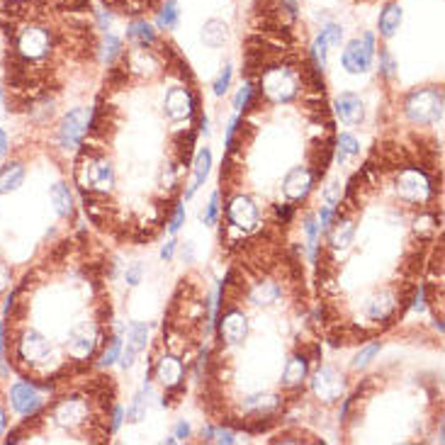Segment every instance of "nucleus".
<instances>
[{"label": "nucleus", "mask_w": 445, "mask_h": 445, "mask_svg": "<svg viewBox=\"0 0 445 445\" xmlns=\"http://www.w3.org/2000/svg\"><path fill=\"white\" fill-rule=\"evenodd\" d=\"M10 404L17 414L30 416L41 406V397L37 392V387L30 385V382H15L10 390Z\"/></svg>", "instance_id": "nucleus-14"}, {"label": "nucleus", "mask_w": 445, "mask_h": 445, "mask_svg": "<svg viewBox=\"0 0 445 445\" xmlns=\"http://www.w3.org/2000/svg\"><path fill=\"white\" fill-rule=\"evenodd\" d=\"M336 112H339L341 122H345V124H360L365 117L363 100L355 93H341L339 100H336Z\"/></svg>", "instance_id": "nucleus-17"}, {"label": "nucleus", "mask_w": 445, "mask_h": 445, "mask_svg": "<svg viewBox=\"0 0 445 445\" xmlns=\"http://www.w3.org/2000/svg\"><path fill=\"white\" fill-rule=\"evenodd\" d=\"M395 187H397V195L409 205L426 202V200L430 198V193H433L430 180L419 171V168H404V171L397 176Z\"/></svg>", "instance_id": "nucleus-6"}, {"label": "nucleus", "mask_w": 445, "mask_h": 445, "mask_svg": "<svg viewBox=\"0 0 445 445\" xmlns=\"http://www.w3.org/2000/svg\"><path fill=\"white\" fill-rule=\"evenodd\" d=\"M178 20H180V10H178V3L176 0H166L158 12V27L161 30H176Z\"/></svg>", "instance_id": "nucleus-28"}, {"label": "nucleus", "mask_w": 445, "mask_h": 445, "mask_svg": "<svg viewBox=\"0 0 445 445\" xmlns=\"http://www.w3.org/2000/svg\"><path fill=\"white\" fill-rule=\"evenodd\" d=\"M251 93H253V86H251V83H243L241 91H238V95L234 97V110L241 112L243 107H246V102L251 100Z\"/></svg>", "instance_id": "nucleus-38"}, {"label": "nucleus", "mask_w": 445, "mask_h": 445, "mask_svg": "<svg viewBox=\"0 0 445 445\" xmlns=\"http://www.w3.org/2000/svg\"><path fill=\"white\" fill-rule=\"evenodd\" d=\"M321 37H324L326 46H341V41H343V27L331 22V25H326L321 30Z\"/></svg>", "instance_id": "nucleus-32"}, {"label": "nucleus", "mask_w": 445, "mask_h": 445, "mask_svg": "<svg viewBox=\"0 0 445 445\" xmlns=\"http://www.w3.org/2000/svg\"><path fill=\"white\" fill-rule=\"evenodd\" d=\"M187 435H190V426L185 424V421H180V424L176 426V438H180V440H185Z\"/></svg>", "instance_id": "nucleus-47"}, {"label": "nucleus", "mask_w": 445, "mask_h": 445, "mask_svg": "<svg viewBox=\"0 0 445 445\" xmlns=\"http://www.w3.org/2000/svg\"><path fill=\"white\" fill-rule=\"evenodd\" d=\"M246 331H248V319L243 312L229 309L227 314H222V319H219V336H222V341L227 345L241 343Z\"/></svg>", "instance_id": "nucleus-13"}, {"label": "nucleus", "mask_w": 445, "mask_h": 445, "mask_svg": "<svg viewBox=\"0 0 445 445\" xmlns=\"http://www.w3.org/2000/svg\"><path fill=\"white\" fill-rule=\"evenodd\" d=\"M126 37L134 41V44H139V46H151L153 41H156V32H153V27L149 25L146 20H134L132 25L126 27Z\"/></svg>", "instance_id": "nucleus-27"}, {"label": "nucleus", "mask_w": 445, "mask_h": 445, "mask_svg": "<svg viewBox=\"0 0 445 445\" xmlns=\"http://www.w3.org/2000/svg\"><path fill=\"white\" fill-rule=\"evenodd\" d=\"M377 353H379V341H377V343H372V345H368V348H365L363 353H360L358 358H355L353 368H358V370H360V368H365V365H368L370 360H372Z\"/></svg>", "instance_id": "nucleus-37"}, {"label": "nucleus", "mask_w": 445, "mask_h": 445, "mask_svg": "<svg viewBox=\"0 0 445 445\" xmlns=\"http://www.w3.org/2000/svg\"><path fill=\"white\" fill-rule=\"evenodd\" d=\"M404 110L414 124H435L443 120V93L435 88L411 93Z\"/></svg>", "instance_id": "nucleus-3"}, {"label": "nucleus", "mask_w": 445, "mask_h": 445, "mask_svg": "<svg viewBox=\"0 0 445 445\" xmlns=\"http://www.w3.org/2000/svg\"><path fill=\"white\" fill-rule=\"evenodd\" d=\"M146 395H149V387L142 392V395H137L134 404L126 409V421H129V424H139V421L146 416V401H144V397H146Z\"/></svg>", "instance_id": "nucleus-30"}, {"label": "nucleus", "mask_w": 445, "mask_h": 445, "mask_svg": "<svg viewBox=\"0 0 445 445\" xmlns=\"http://www.w3.org/2000/svg\"><path fill=\"white\" fill-rule=\"evenodd\" d=\"M229 83H231V66H224L222 76H219L217 83H214V95H224V93L229 91Z\"/></svg>", "instance_id": "nucleus-39"}, {"label": "nucleus", "mask_w": 445, "mask_h": 445, "mask_svg": "<svg viewBox=\"0 0 445 445\" xmlns=\"http://www.w3.org/2000/svg\"><path fill=\"white\" fill-rule=\"evenodd\" d=\"M17 353H20V360L27 365H41L49 360L51 355V343L46 336H41L39 331L30 329L22 334V339L17 341Z\"/></svg>", "instance_id": "nucleus-9"}, {"label": "nucleus", "mask_w": 445, "mask_h": 445, "mask_svg": "<svg viewBox=\"0 0 445 445\" xmlns=\"http://www.w3.org/2000/svg\"><path fill=\"white\" fill-rule=\"evenodd\" d=\"M173 251H176V241H168L166 246L161 248V258L166 261V263H171L173 261Z\"/></svg>", "instance_id": "nucleus-45"}, {"label": "nucleus", "mask_w": 445, "mask_h": 445, "mask_svg": "<svg viewBox=\"0 0 445 445\" xmlns=\"http://www.w3.org/2000/svg\"><path fill=\"white\" fill-rule=\"evenodd\" d=\"M283 297V290H280L278 283H273V280H261V283L253 285L251 290V302L258 304V307H270V304H275L278 299Z\"/></svg>", "instance_id": "nucleus-21"}, {"label": "nucleus", "mask_w": 445, "mask_h": 445, "mask_svg": "<svg viewBox=\"0 0 445 445\" xmlns=\"http://www.w3.org/2000/svg\"><path fill=\"white\" fill-rule=\"evenodd\" d=\"M353 238H355V224L350 222V219H341L339 217L336 227L331 229V234H329L331 248H334V251H345V248L353 243Z\"/></svg>", "instance_id": "nucleus-22"}, {"label": "nucleus", "mask_w": 445, "mask_h": 445, "mask_svg": "<svg viewBox=\"0 0 445 445\" xmlns=\"http://www.w3.org/2000/svg\"><path fill=\"white\" fill-rule=\"evenodd\" d=\"M209 166H212V153H209V149H202V151L198 153V158H195V178H193V182H190V187H187L185 200L193 198L195 190L205 182V178L209 176Z\"/></svg>", "instance_id": "nucleus-25"}, {"label": "nucleus", "mask_w": 445, "mask_h": 445, "mask_svg": "<svg viewBox=\"0 0 445 445\" xmlns=\"http://www.w3.org/2000/svg\"><path fill=\"white\" fill-rule=\"evenodd\" d=\"M217 217H219V193H214L207 205V214H202V219L207 227H212V224H217Z\"/></svg>", "instance_id": "nucleus-36"}, {"label": "nucleus", "mask_w": 445, "mask_h": 445, "mask_svg": "<svg viewBox=\"0 0 445 445\" xmlns=\"http://www.w3.org/2000/svg\"><path fill=\"white\" fill-rule=\"evenodd\" d=\"M309 363L312 360L307 355H294L292 360H287L283 368V385L285 387H299L309 375Z\"/></svg>", "instance_id": "nucleus-19"}, {"label": "nucleus", "mask_w": 445, "mask_h": 445, "mask_svg": "<svg viewBox=\"0 0 445 445\" xmlns=\"http://www.w3.org/2000/svg\"><path fill=\"white\" fill-rule=\"evenodd\" d=\"M399 25H401V8L397 3H390L385 10L379 12V22H377L379 35L385 37V39H390V37L397 35Z\"/></svg>", "instance_id": "nucleus-23"}, {"label": "nucleus", "mask_w": 445, "mask_h": 445, "mask_svg": "<svg viewBox=\"0 0 445 445\" xmlns=\"http://www.w3.org/2000/svg\"><path fill=\"white\" fill-rule=\"evenodd\" d=\"M49 200L54 205L56 214L59 217H68L73 212V200H71V193H68V187L64 182H56L54 187L49 190Z\"/></svg>", "instance_id": "nucleus-26"}, {"label": "nucleus", "mask_w": 445, "mask_h": 445, "mask_svg": "<svg viewBox=\"0 0 445 445\" xmlns=\"http://www.w3.org/2000/svg\"><path fill=\"white\" fill-rule=\"evenodd\" d=\"M182 375H185V368H182V363L178 358H173V355H166V358L158 360L156 365V379L161 382L163 387H178L182 382Z\"/></svg>", "instance_id": "nucleus-18"}, {"label": "nucleus", "mask_w": 445, "mask_h": 445, "mask_svg": "<svg viewBox=\"0 0 445 445\" xmlns=\"http://www.w3.org/2000/svg\"><path fill=\"white\" fill-rule=\"evenodd\" d=\"M182 222H185V207H182V205H178V209H176V217H173V222H171V227H168V231H171V234H176L178 229L182 227Z\"/></svg>", "instance_id": "nucleus-41"}, {"label": "nucleus", "mask_w": 445, "mask_h": 445, "mask_svg": "<svg viewBox=\"0 0 445 445\" xmlns=\"http://www.w3.org/2000/svg\"><path fill=\"white\" fill-rule=\"evenodd\" d=\"M102 343V334L93 321H78L66 339V350L73 360H88Z\"/></svg>", "instance_id": "nucleus-4"}, {"label": "nucleus", "mask_w": 445, "mask_h": 445, "mask_svg": "<svg viewBox=\"0 0 445 445\" xmlns=\"http://www.w3.org/2000/svg\"><path fill=\"white\" fill-rule=\"evenodd\" d=\"M326 41H324V37H316V39H314V44H312V56H314V68H316V71H324L326 68Z\"/></svg>", "instance_id": "nucleus-31"}, {"label": "nucleus", "mask_w": 445, "mask_h": 445, "mask_svg": "<svg viewBox=\"0 0 445 445\" xmlns=\"http://www.w3.org/2000/svg\"><path fill=\"white\" fill-rule=\"evenodd\" d=\"M227 217H229V224H231V227L236 229V231H241V234L253 231V229L258 227V222H261L258 207L253 205V200L243 198V195H238V198H234L231 202H229Z\"/></svg>", "instance_id": "nucleus-8"}, {"label": "nucleus", "mask_w": 445, "mask_h": 445, "mask_svg": "<svg viewBox=\"0 0 445 445\" xmlns=\"http://www.w3.org/2000/svg\"><path fill=\"white\" fill-rule=\"evenodd\" d=\"M88 124H91V110L88 107H76L71 110L64 122H61L59 137L64 149H76L83 142V137L88 134Z\"/></svg>", "instance_id": "nucleus-7"}, {"label": "nucleus", "mask_w": 445, "mask_h": 445, "mask_svg": "<svg viewBox=\"0 0 445 445\" xmlns=\"http://www.w3.org/2000/svg\"><path fill=\"white\" fill-rule=\"evenodd\" d=\"M202 438H205V440H212V438H214V428H212V426L202 428Z\"/></svg>", "instance_id": "nucleus-51"}, {"label": "nucleus", "mask_w": 445, "mask_h": 445, "mask_svg": "<svg viewBox=\"0 0 445 445\" xmlns=\"http://www.w3.org/2000/svg\"><path fill=\"white\" fill-rule=\"evenodd\" d=\"M8 285H10V270H8V265L0 261V292H6Z\"/></svg>", "instance_id": "nucleus-43"}, {"label": "nucleus", "mask_w": 445, "mask_h": 445, "mask_svg": "<svg viewBox=\"0 0 445 445\" xmlns=\"http://www.w3.org/2000/svg\"><path fill=\"white\" fill-rule=\"evenodd\" d=\"M316 182V173L309 171L307 166H294L285 173L283 178V193L290 202H299L309 195V190L314 187Z\"/></svg>", "instance_id": "nucleus-10"}, {"label": "nucleus", "mask_w": 445, "mask_h": 445, "mask_svg": "<svg viewBox=\"0 0 445 445\" xmlns=\"http://www.w3.org/2000/svg\"><path fill=\"white\" fill-rule=\"evenodd\" d=\"M102 46H105V51H102V54H105V61H107V64H112V61H115L117 56L122 54V41L117 39L115 35H107V37H105V44H102Z\"/></svg>", "instance_id": "nucleus-34"}, {"label": "nucleus", "mask_w": 445, "mask_h": 445, "mask_svg": "<svg viewBox=\"0 0 445 445\" xmlns=\"http://www.w3.org/2000/svg\"><path fill=\"white\" fill-rule=\"evenodd\" d=\"M193 256H195L193 243H185V246H182V261H185V263H193Z\"/></svg>", "instance_id": "nucleus-48"}, {"label": "nucleus", "mask_w": 445, "mask_h": 445, "mask_svg": "<svg viewBox=\"0 0 445 445\" xmlns=\"http://www.w3.org/2000/svg\"><path fill=\"white\" fill-rule=\"evenodd\" d=\"M299 88H302V81L299 76L287 66H273L268 68L265 73H261V83H258V93L256 95L268 97L270 102H292L297 97Z\"/></svg>", "instance_id": "nucleus-1"}, {"label": "nucleus", "mask_w": 445, "mask_h": 445, "mask_svg": "<svg viewBox=\"0 0 445 445\" xmlns=\"http://www.w3.org/2000/svg\"><path fill=\"white\" fill-rule=\"evenodd\" d=\"M0 370L8 372V368H6V326L3 324H0Z\"/></svg>", "instance_id": "nucleus-42"}, {"label": "nucleus", "mask_w": 445, "mask_h": 445, "mask_svg": "<svg viewBox=\"0 0 445 445\" xmlns=\"http://www.w3.org/2000/svg\"><path fill=\"white\" fill-rule=\"evenodd\" d=\"M214 435H217L219 443H234V433H231V430L217 428V430H214Z\"/></svg>", "instance_id": "nucleus-46"}, {"label": "nucleus", "mask_w": 445, "mask_h": 445, "mask_svg": "<svg viewBox=\"0 0 445 445\" xmlns=\"http://www.w3.org/2000/svg\"><path fill=\"white\" fill-rule=\"evenodd\" d=\"M312 390L314 395L324 401L341 399V395H343V377L334 368H321L312 377Z\"/></svg>", "instance_id": "nucleus-12"}, {"label": "nucleus", "mask_w": 445, "mask_h": 445, "mask_svg": "<svg viewBox=\"0 0 445 445\" xmlns=\"http://www.w3.org/2000/svg\"><path fill=\"white\" fill-rule=\"evenodd\" d=\"M200 39H202V44L209 46V49H219V46H224V41L229 39V25L224 20L212 17V20H207L202 25Z\"/></svg>", "instance_id": "nucleus-20"}, {"label": "nucleus", "mask_w": 445, "mask_h": 445, "mask_svg": "<svg viewBox=\"0 0 445 445\" xmlns=\"http://www.w3.org/2000/svg\"><path fill=\"white\" fill-rule=\"evenodd\" d=\"M379 61H382V73L385 76H395V71H397V64H395V59H392V54L390 51H379Z\"/></svg>", "instance_id": "nucleus-40"}, {"label": "nucleus", "mask_w": 445, "mask_h": 445, "mask_svg": "<svg viewBox=\"0 0 445 445\" xmlns=\"http://www.w3.org/2000/svg\"><path fill=\"white\" fill-rule=\"evenodd\" d=\"M324 202H326V207H331V209L341 202V182H331V185L326 187V190H324Z\"/></svg>", "instance_id": "nucleus-35"}, {"label": "nucleus", "mask_w": 445, "mask_h": 445, "mask_svg": "<svg viewBox=\"0 0 445 445\" xmlns=\"http://www.w3.org/2000/svg\"><path fill=\"white\" fill-rule=\"evenodd\" d=\"M120 350H122V341H120V336H115V339H110V345H107L105 353H102V358H100L102 368L115 363V360L120 358Z\"/></svg>", "instance_id": "nucleus-33"}, {"label": "nucleus", "mask_w": 445, "mask_h": 445, "mask_svg": "<svg viewBox=\"0 0 445 445\" xmlns=\"http://www.w3.org/2000/svg\"><path fill=\"white\" fill-rule=\"evenodd\" d=\"M126 336H129V341H126V350L122 353L120 363H122V368H132L134 360H137V355L142 353V350L146 348V343H149L146 324H142V321H134V324H129Z\"/></svg>", "instance_id": "nucleus-16"}, {"label": "nucleus", "mask_w": 445, "mask_h": 445, "mask_svg": "<svg viewBox=\"0 0 445 445\" xmlns=\"http://www.w3.org/2000/svg\"><path fill=\"white\" fill-rule=\"evenodd\" d=\"M25 180V168L20 163H8V166L0 168V195L12 193L22 185Z\"/></svg>", "instance_id": "nucleus-24"}, {"label": "nucleus", "mask_w": 445, "mask_h": 445, "mask_svg": "<svg viewBox=\"0 0 445 445\" xmlns=\"http://www.w3.org/2000/svg\"><path fill=\"white\" fill-rule=\"evenodd\" d=\"M8 146H10V144H8V134L3 132V129H0V158H3V156L8 153Z\"/></svg>", "instance_id": "nucleus-49"}, {"label": "nucleus", "mask_w": 445, "mask_h": 445, "mask_svg": "<svg viewBox=\"0 0 445 445\" xmlns=\"http://www.w3.org/2000/svg\"><path fill=\"white\" fill-rule=\"evenodd\" d=\"M6 426H8V419H6V409L0 406V438H3V433H6Z\"/></svg>", "instance_id": "nucleus-50"}, {"label": "nucleus", "mask_w": 445, "mask_h": 445, "mask_svg": "<svg viewBox=\"0 0 445 445\" xmlns=\"http://www.w3.org/2000/svg\"><path fill=\"white\" fill-rule=\"evenodd\" d=\"M163 110H166L168 120L173 122H182V120H190L195 115V97L190 95L187 88H171L166 93V100H163Z\"/></svg>", "instance_id": "nucleus-11"}, {"label": "nucleus", "mask_w": 445, "mask_h": 445, "mask_svg": "<svg viewBox=\"0 0 445 445\" xmlns=\"http://www.w3.org/2000/svg\"><path fill=\"white\" fill-rule=\"evenodd\" d=\"M54 419L59 426L64 428H76V426L86 424L88 421V409L86 401L78 399V397H71V399H64L54 411Z\"/></svg>", "instance_id": "nucleus-15"}, {"label": "nucleus", "mask_w": 445, "mask_h": 445, "mask_svg": "<svg viewBox=\"0 0 445 445\" xmlns=\"http://www.w3.org/2000/svg\"><path fill=\"white\" fill-rule=\"evenodd\" d=\"M51 49V30L44 25H22L15 32V56L25 64L30 61H41Z\"/></svg>", "instance_id": "nucleus-2"}, {"label": "nucleus", "mask_w": 445, "mask_h": 445, "mask_svg": "<svg viewBox=\"0 0 445 445\" xmlns=\"http://www.w3.org/2000/svg\"><path fill=\"white\" fill-rule=\"evenodd\" d=\"M375 59V35L372 32H365L360 39L348 41V46L343 49L341 56V64L348 73H365L370 71Z\"/></svg>", "instance_id": "nucleus-5"}, {"label": "nucleus", "mask_w": 445, "mask_h": 445, "mask_svg": "<svg viewBox=\"0 0 445 445\" xmlns=\"http://www.w3.org/2000/svg\"><path fill=\"white\" fill-rule=\"evenodd\" d=\"M360 153V142L353 134H341L339 137V163H343L348 156H358Z\"/></svg>", "instance_id": "nucleus-29"}, {"label": "nucleus", "mask_w": 445, "mask_h": 445, "mask_svg": "<svg viewBox=\"0 0 445 445\" xmlns=\"http://www.w3.org/2000/svg\"><path fill=\"white\" fill-rule=\"evenodd\" d=\"M139 280H142V265H134V268L126 270V283L139 285Z\"/></svg>", "instance_id": "nucleus-44"}]
</instances>
